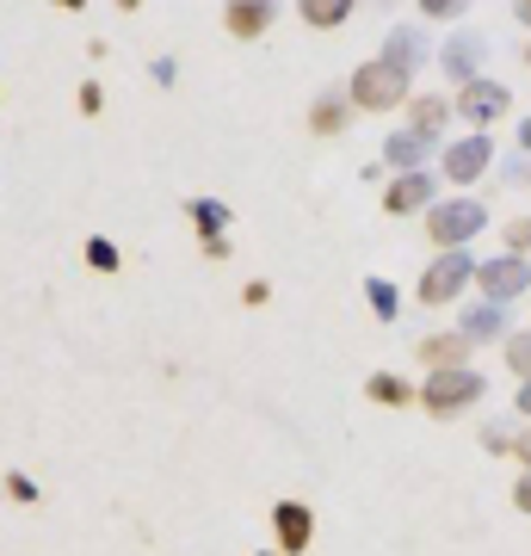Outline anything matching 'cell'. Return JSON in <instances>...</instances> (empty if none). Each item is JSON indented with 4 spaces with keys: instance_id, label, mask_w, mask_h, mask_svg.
I'll use <instances>...</instances> for the list:
<instances>
[{
    "instance_id": "cell-1",
    "label": "cell",
    "mask_w": 531,
    "mask_h": 556,
    "mask_svg": "<svg viewBox=\"0 0 531 556\" xmlns=\"http://www.w3.org/2000/svg\"><path fill=\"white\" fill-rule=\"evenodd\" d=\"M489 396V378L476 371V365H452V371H427V383H420V408L433 420H457L464 408H476V402Z\"/></svg>"
},
{
    "instance_id": "cell-2",
    "label": "cell",
    "mask_w": 531,
    "mask_h": 556,
    "mask_svg": "<svg viewBox=\"0 0 531 556\" xmlns=\"http://www.w3.org/2000/svg\"><path fill=\"white\" fill-rule=\"evenodd\" d=\"M470 285H476V254L470 248H445V254H433V266L420 273V291H414V298L427 303V309H445V303H457Z\"/></svg>"
},
{
    "instance_id": "cell-3",
    "label": "cell",
    "mask_w": 531,
    "mask_h": 556,
    "mask_svg": "<svg viewBox=\"0 0 531 556\" xmlns=\"http://www.w3.org/2000/svg\"><path fill=\"white\" fill-rule=\"evenodd\" d=\"M482 229H489V204H476V199H439L427 211V241H433L439 254L445 248H470Z\"/></svg>"
},
{
    "instance_id": "cell-4",
    "label": "cell",
    "mask_w": 531,
    "mask_h": 556,
    "mask_svg": "<svg viewBox=\"0 0 531 556\" xmlns=\"http://www.w3.org/2000/svg\"><path fill=\"white\" fill-rule=\"evenodd\" d=\"M408 80L402 68H390V62H365V68H353V87H346V100L358 105V112H395V105H408Z\"/></svg>"
},
{
    "instance_id": "cell-5",
    "label": "cell",
    "mask_w": 531,
    "mask_h": 556,
    "mask_svg": "<svg viewBox=\"0 0 531 556\" xmlns=\"http://www.w3.org/2000/svg\"><path fill=\"white\" fill-rule=\"evenodd\" d=\"M476 291H482V303L531 298V260H526V254H494V260H476Z\"/></svg>"
},
{
    "instance_id": "cell-6",
    "label": "cell",
    "mask_w": 531,
    "mask_h": 556,
    "mask_svg": "<svg viewBox=\"0 0 531 556\" xmlns=\"http://www.w3.org/2000/svg\"><path fill=\"white\" fill-rule=\"evenodd\" d=\"M507 105H513V93L501 87V80H489V75L452 93V112H457L464 124H470V130H489L494 118H507Z\"/></svg>"
},
{
    "instance_id": "cell-7",
    "label": "cell",
    "mask_w": 531,
    "mask_h": 556,
    "mask_svg": "<svg viewBox=\"0 0 531 556\" xmlns=\"http://www.w3.org/2000/svg\"><path fill=\"white\" fill-rule=\"evenodd\" d=\"M439 167H445V179H452V186H470V179H482V174L494 167V142H489V130H470V137L445 142Z\"/></svg>"
},
{
    "instance_id": "cell-8",
    "label": "cell",
    "mask_w": 531,
    "mask_h": 556,
    "mask_svg": "<svg viewBox=\"0 0 531 556\" xmlns=\"http://www.w3.org/2000/svg\"><path fill=\"white\" fill-rule=\"evenodd\" d=\"M482 62H489V38H476V31H457V38L439 50V68H445V80H452V87L482 80Z\"/></svg>"
},
{
    "instance_id": "cell-9",
    "label": "cell",
    "mask_w": 531,
    "mask_h": 556,
    "mask_svg": "<svg viewBox=\"0 0 531 556\" xmlns=\"http://www.w3.org/2000/svg\"><path fill=\"white\" fill-rule=\"evenodd\" d=\"M273 532H278V556H303L315 538V514L303 501H278L273 507Z\"/></svg>"
},
{
    "instance_id": "cell-10",
    "label": "cell",
    "mask_w": 531,
    "mask_h": 556,
    "mask_svg": "<svg viewBox=\"0 0 531 556\" xmlns=\"http://www.w3.org/2000/svg\"><path fill=\"white\" fill-rule=\"evenodd\" d=\"M273 20H278V0H229V7H223V25H229V38H241V43H254L260 31H273Z\"/></svg>"
},
{
    "instance_id": "cell-11",
    "label": "cell",
    "mask_w": 531,
    "mask_h": 556,
    "mask_svg": "<svg viewBox=\"0 0 531 556\" xmlns=\"http://www.w3.org/2000/svg\"><path fill=\"white\" fill-rule=\"evenodd\" d=\"M457 334L470 340H507L513 334V309L507 303H470V309H464V316H457Z\"/></svg>"
},
{
    "instance_id": "cell-12",
    "label": "cell",
    "mask_w": 531,
    "mask_h": 556,
    "mask_svg": "<svg viewBox=\"0 0 531 556\" xmlns=\"http://www.w3.org/2000/svg\"><path fill=\"white\" fill-rule=\"evenodd\" d=\"M433 179L427 174H395L390 179V192H383V211L390 217H414V211H433Z\"/></svg>"
},
{
    "instance_id": "cell-13",
    "label": "cell",
    "mask_w": 531,
    "mask_h": 556,
    "mask_svg": "<svg viewBox=\"0 0 531 556\" xmlns=\"http://www.w3.org/2000/svg\"><path fill=\"white\" fill-rule=\"evenodd\" d=\"M377 62H390V68L414 75V68L427 62V31H420V25H395L390 38H383V56H377Z\"/></svg>"
},
{
    "instance_id": "cell-14",
    "label": "cell",
    "mask_w": 531,
    "mask_h": 556,
    "mask_svg": "<svg viewBox=\"0 0 531 556\" xmlns=\"http://www.w3.org/2000/svg\"><path fill=\"white\" fill-rule=\"evenodd\" d=\"M427 149H433V137H420V130H395V137L383 142V167H395V174H420Z\"/></svg>"
},
{
    "instance_id": "cell-15",
    "label": "cell",
    "mask_w": 531,
    "mask_h": 556,
    "mask_svg": "<svg viewBox=\"0 0 531 556\" xmlns=\"http://www.w3.org/2000/svg\"><path fill=\"white\" fill-rule=\"evenodd\" d=\"M420 365H427V371L470 365V340H464V334H427V340H420Z\"/></svg>"
},
{
    "instance_id": "cell-16",
    "label": "cell",
    "mask_w": 531,
    "mask_h": 556,
    "mask_svg": "<svg viewBox=\"0 0 531 556\" xmlns=\"http://www.w3.org/2000/svg\"><path fill=\"white\" fill-rule=\"evenodd\" d=\"M353 112H358V105L346 100V93H321V100L309 105V130H315V137H340V130L353 124Z\"/></svg>"
},
{
    "instance_id": "cell-17",
    "label": "cell",
    "mask_w": 531,
    "mask_h": 556,
    "mask_svg": "<svg viewBox=\"0 0 531 556\" xmlns=\"http://www.w3.org/2000/svg\"><path fill=\"white\" fill-rule=\"evenodd\" d=\"M365 396H371L377 408H408V402H420V390H414L408 378H395V371H371V378H365Z\"/></svg>"
},
{
    "instance_id": "cell-18",
    "label": "cell",
    "mask_w": 531,
    "mask_h": 556,
    "mask_svg": "<svg viewBox=\"0 0 531 556\" xmlns=\"http://www.w3.org/2000/svg\"><path fill=\"white\" fill-rule=\"evenodd\" d=\"M445 124H452V93H445V100H408V130H420V137L439 142Z\"/></svg>"
},
{
    "instance_id": "cell-19",
    "label": "cell",
    "mask_w": 531,
    "mask_h": 556,
    "mask_svg": "<svg viewBox=\"0 0 531 556\" xmlns=\"http://www.w3.org/2000/svg\"><path fill=\"white\" fill-rule=\"evenodd\" d=\"M296 13H303V25H315V31H334V25L353 20V0H296Z\"/></svg>"
},
{
    "instance_id": "cell-20",
    "label": "cell",
    "mask_w": 531,
    "mask_h": 556,
    "mask_svg": "<svg viewBox=\"0 0 531 556\" xmlns=\"http://www.w3.org/2000/svg\"><path fill=\"white\" fill-rule=\"evenodd\" d=\"M186 217L198 223V236H204V241H217L223 229H229V211H223L217 199H192V204H186Z\"/></svg>"
},
{
    "instance_id": "cell-21",
    "label": "cell",
    "mask_w": 531,
    "mask_h": 556,
    "mask_svg": "<svg viewBox=\"0 0 531 556\" xmlns=\"http://www.w3.org/2000/svg\"><path fill=\"white\" fill-rule=\"evenodd\" d=\"M365 298H371V316H377V321H395V316H402V298H395L390 278H365Z\"/></svg>"
},
{
    "instance_id": "cell-22",
    "label": "cell",
    "mask_w": 531,
    "mask_h": 556,
    "mask_svg": "<svg viewBox=\"0 0 531 556\" xmlns=\"http://www.w3.org/2000/svg\"><path fill=\"white\" fill-rule=\"evenodd\" d=\"M507 365L519 371V378H531V328H519V334H507Z\"/></svg>"
},
{
    "instance_id": "cell-23",
    "label": "cell",
    "mask_w": 531,
    "mask_h": 556,
    "mask_svg": "<svg viewBox=\"0 0 531 556\" xmlns=\"http://www.w3.org/2000/svg\"><path fill=\"white\" fill-rule=\"evenodd\" d=\"M482 452H494V457H513V433L501 427V420H489V427H482Z\"/></svg>"
},
{
    "instance_id": "cell-24",
    "label": "cell",
    "mask_w": 531,
    "mask_h": 556,
    "mask_svg": "<svg viewBox=\"0 0 531 556\" xmlns=\"http://www.w3.org/2000/svg\"><path fill=\"white\" fill-rule=\"evenodd\" d=\"M420 13L427 20H457V13H470V0H420Z\"/></svg>"
},
{
    "instance_id": "cell-25",
    "label": "cell",
    "mask_w": 531,
    "mask_h": 556,
    "mask_svg": "<svg viewBox=\"0 0 531 556\" xmlns=\"http://www.w3.org/2000/svg\"><path fill=\"white\" fill-rule=\"evenodd\" d=\"M87 260H93L99 273H118V248L112 241H87Z\"/></svg>"
},
{
    "instance_id": "cell-26",
    "label": "cell",
    "mask_w": 531,
    "mask_h": 556,
    "mask_svg": "<svg viewBox=\"0 0 531 556\" xmlns=\"http://www.w3.org/2000/svg\"><path fill=\"white\" fill-rule=\"evenodd\" d=\"M507 254H531V217L507 223Z\"/></svg>"
},
{
    "instance_id": "cell-27",
    "label": "cell",
    "mask_w": 531,
    "mask_h": 556,
    "mask_svg": "<svg viewBox=\"0 0 531 556\" xmlns=\"http://www.w3.org/2000/svg\"><path fill=\"white\" fill-rule=\"evenodd\" d=\"M7 495L13 501H38V489H31V477H7Z\"/></svg>"
},
{
    "instance_id": "cell-28",
    "label": "cell",
    "mask_w": 531,
    "mask_h": 556,
    "mask_svg": "<svg viewBox=\"0 0 531 556\" xmlns=\"http://www.w3.org/2000/svg\"><path fill=\"white\" fill-rule=\"evenodd\" d=\"M513 507H519V514H531V470L519 477V489H513Z\"/></svg>"
},
{
    "instance_id": "cell-29",
    "label": "cell",
    "mask_w": 531,
    "mask_h": 556,
    "mask_svg": "<svg viewBox=\"0 0 531 556\" xmlns=\"http://www.w3.org/2000/svg\"><path fill=\"white\" fill-rule=\"evenodd\" d=\"M513 457H519V464L531 470V427H526V433H513Z\"/></svg>"
},
{
    "instance_id": "cell-30",
    "label": "cell",
    "mask_w": 531,
    "mask_h": 556,
    "mask_svg": "<svg viewBox=\"0 0 531 556\" xmlns=\"http://www.w3.org/2000/svg\"><path fill=\"white\" fill-rule=\"evenodd\" d=\"M241 298H248V309H260V303L273 298V285H260V278H254V285H248V291H241Z\"/></svg>"
},
{
    "instance_id": "cell-31",
    "label": "cell",
    "mask_w": 531,
    "mask_h": 556,
    "mask_svg": "<svg viewBox=\"0 0 531 556\" xmlns=\"http://www.w3.org/2000/svg\"><path fill=\"white\" fill-rule=\"evenodd\" d=\"M513 402H519V415L531 420V378H526V390H513Z\"/></svg>"
},
{
    "instance_id": "cell-32",
    "label": "cell",
    "mask_w": 531,
    "mask_h": 556,
    "mask_svg": "<svg viewBox=\"0 0 531 556\" xmlns=\"http://www.w3.org/2000/svg\"><path fill=\"white\" fill-rule=\"evenodd\" d=\"M519 149H526V155H531V112H526V118H519Z\"/></svg>"
},
{
    "instance_id": "cell-33",
    "label": "cell",
    "mask_w": 531,
    "mask_h": 556,
    "mask_svg": "<svg viewBox=\"0 0 531 556\" xmlns=\"http://www.w3.org/2000/svg\"><path fill=\"white\" fill-rule=\"evenodd\" d=\"M513 20H519V25H531V0H513Z\"/></svg>"
},
{
    "instance_id": "cell-34",
    "label": "cell",
    "mask_w": 531,
    "mask_h": 556,
    "mask_svg": "<svg viewBox=\"0 0 531 556\" xmlns=\"http://www.w3.org/2000/svg\"><path fill=\"white\" fill-rule=\"evenodd\" d=\"M56 7H68V13H80V7H87V0H56Z\"/></svg>"
},
{
    "instance_id": "cell-35",
    "label": "cell",
    "mask_w": 531,
    "mask_h": 556,
    "mask_svg": "<svg viewBox=\"0 0 531 556\" xmlns=\"http://www.w3.org/2000/svg\"><path fill=\"white\" fill-rule=\"evenodd\" d=\"M526 68H531V43H526Z\"/></svg>"
},
{
    "instance_id": "cell-36",
    "label": "cell",
    "mask_w": 531,
    "mask_h": 556,
    "mask_svg": "<svg viewBox=\"0 0 531 556\" xmlns=\"http://www.w3.org/2000/svg\"><path fill=\"white\" fill-rule=\"evenodd\" d=\"M254 556H278V551H254Z\"/></svg>"
},
{
    "instance_id": "cell-37",
    "label": "cell",
    "mask_w": 531,
    "mask_h": 556,
    "mask_svg": "<svg viewBox=\"0 0 531 556\" xmlns=\"http://www.w3.org/2000/svg\"><path fill=\"white\" fill-rule=\"evenodd\" d=\"M526 179H531V174H526Z\"/></svg>"
}]
</instances>
